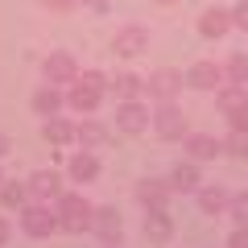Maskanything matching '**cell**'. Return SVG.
<instances>
[{"mask_svg": "<svg viewBox=\"0 0 248 248\" xmlns=\"http://www.w3.org/2000/svg\"><path fill=\"white\" fill-rule=\"evenodd\" d=\"M228 29H236L232 25V9H219V4H215V9H207L203 17H199V33H203L207 42H219Z\"/></svg>", "mask_w": 248, "mask_h": 248, "instance_id": "e0dca14e", "label": "cell"}, {"mask_svg": "<svg viewBox=\"0 0 248 248\" xmlns=\"http://www.w3.org/2000/svg\"><path fill=\"white\" fill-rule=\"evenodd\" d=\"M0 182H4V174H0Z\"/></svg>", "mask_w": 248, "mask_h": 248, "instance_id": "e575fe53", "label": "cell"}, {"mask_svg": "<svg viewBox=\"0 0 248 248\" xmlns=\"http://www.w3.org/2000/svg\"><path fill=\"white\" fill-rule=\"evenodd\" d=\"M223 153L236 161H248V128H228V137H223Z\"/></svg>", "mask_w": 248, "mask_h": 248, "instance_id": "d4e9b609", "label": "cell"}, {"mask_svg": "<svg viewBox=\"0 0 248 248\" xmlns=\"http://www.w3.org/2000/svg\"><path fill=\"white\" fill-rule=\"evenodd\" d=\"M29 203V182H0V207L4 211H21Z\"/></svg>", "mask_w": 248, "mask_h": 248, "instance_id": "cb8c5ba5", "label": "cell"}, {"mask_svg": "<svg viewBox=\"0 0 248 248\" xmlns=\"http://www.w3.org/2000/svg\"><path fill=\"white\" fill-rule=\"evenodd\" d=\"M228 215H232V223H236V228H248V190L232 195V203H228Z\"/></svg>", "mask_w": 248, "mask_h": 248, "instance_id": "4316f807", "label": "cell"}, {"mask_svg": "<svg viewBox=\"0 0 248 248\" xmlns=\"http://www.w3.org/2000/svg\"><path fill=\"white\" fill-rule=\"evenodd\" d=\"M170 195H174V186L170 178H141L137 182V203L149 211V207H170Z\"/></svg>", "mask_w": 248, "mask_h": 248, "instance_id": "7c38bea8", "label": "cell"}, {"mask_svg": "<svg viewBox=\"0 0 248 248\" xmlns=\"http://www.w3.org/2000/svg\"><path fill=\"white\" fill-rule=\"evenodd\" d=\"M58 195H62V178L54 174V170H37V174H29V199H37V203H54Z\"/></svg>", "mask_w": 248, "mask_h": 248, "instance_id": "2e32d148", "label": "cell"}, {"mask_svg": "<svg viewBox=\"0 0 248 248\" xmlns=\"http://www.w3.org/2000/svg\"><path fill=\"white\" fill-rule=\"evenodd\" d=\"M112 141V133H108V124H99V120H83V124H75V145H83V149H104V145Z\"/></svg>", "mask_w": 248, "mask_h": 248, "instance_id": "ac0fdd59", "label": "cell"}, {"mask_svg": "<svg viewBox=\"0 0 248 248\" xmlns=\"http://www.w3.org/2000/svg\"><path fill=\"white\" fill-rule=\"evenodd\" d=\"M170 186H174L178 195H195L199 186H203V174H199V161H178L170 170Z\"/></svg>", "mask_w": 248, "mask_h": 248, "instance_id": "ffe728a7", "label": "cell"}, {"mask_svg": "<svg viewBox=\"0 0 248 248\" xmlns=\"http://www.w3.org/2000/svg\"><path fill=\"white\" fill-rule=\"evenodd\" d=\"M29 104H33L37 116H46V120H50V116H58L62 108H66V95H62L54 83H42V87L33 91V99H29Z\"/></svg>", "mask_w": 248, "mask_h": 248, "instance_id": "d6986e66", "label": "cell"}, {"mask_svg": "<svg viewBox=\"0 0 248 248\" xmlns=\"http://www.w3.org/2000/svg\"><path fill=\"white\" fill-rule=\"evenodd\" d=\"M66 178H71V182H95L99 178V157L91 149H79V153H71V161H66Z\"/></svg>", "mask_w": 248, "mask_h": 248, "instance_id": "9a60e30c", "label": "cell"}, {"mask_svg": "<svg viewBox=\"0 0 248 248\" xmlns=\"http://www.w3.org/2000/svg\"><path fill=\"white\" fill-rule=\"evenodd\" d=\"M182 149H186V157H190V161H215L223 153V141H219V137H211V133H186L182 137Z\"/></svg>", "mask_w": 248, "mask_h": 248, "instance_id": "8fae6325", "label": "cell"}, {"mask_svg": "<svg viewBox=\"0 0 248 248\" xmlns=\"http://www.w3.org/2000/svg\"><path fill=\"white\" fill-rule=\"evenodd\" d=\"M50 13H71V9H79V0H42Z\"/></svg>", "mask_w": 248, "mask_h": 248, "instance_id": "f1b7e54d", "label": "cell"}, {"mask_svg": "<svg viewBox=\"0 0 248 248\" xmlns=\"http://www.w3.org/2000/svg\"><path fill=\"white\" fill-rule=\"evenodd\" d=\"M219 108L232 128H248V87L244 83H223L219 87Z\"/></svg>", "mask_w": 248, "mask_h": 248, "instance_id": "8992f818", "label": "cell"}, {"mask_svg": "<svg viewBox=\"0 0 248 248\" xmlns=\"http://www.w3.org/2000/svg\"><path fill=\"white\" fill-rule=\"evenodd\" d=\"M112 50L120 54V58H137V54H145V50H149V29H145V25H124V29H116Z\"/></svg>", "mask_w": 248, "mask_h": 248, "instance_id": "30bf717a", "label": "cell"}, {"mask_svg": "<svg viewBox=\"0 0 248 248\" xmlns=\"http://www.w3.org/2000/svg\"><path fill=\"white\" fill-rule=\"evenodd\" d=\"M149 128L161 137V141H182V137L190 133V128H186L182 108H178V99H166V104L153 108V124H149Z\"/></svg>", "mask_w": 248, "mask_h": 248, "instance_id": "277c9868", "label": "cell"}, {"mask_svg": "<svg viewBox=\"0 0 248 248\" xmlns=\"http://www.w3.org/2000/svg\"><path fill=\"white\" fill-rule=\"evenodd\" d=\"M79 4H91V9H108V0H79Z\"/></svg>", "mask_w": 248, "mask_h": 248, "instance_id": "1f68e13d", "label": "cell"}, {"mask_svg": "<svg viewBox=\"0 0 248 248\" xmlns=\"http://www.w3.org/2000/svg\"><path fill=\"white\" fill-rule=\"evenodd\" d=\"M195 199H199V211L203 215H228V203H232V195L223 186H199Z\"/></svg>", "mask_w": 248, "mask_h": 248, "instance_id": "7402d4cb", "label": "cell"}, {"mask_svg": "<svg viewBox=\"0 0 248 248\" xmlns=\"http://www.w3.org/2000/svg\"><path fill=\"white\" fill-rule=\"evenodd\" d=\"M4 153H9V137L0 133V157H4Z\"/></svg>", "mask_w": 248, "mask_h": 248, "instance_id": "d6a6232c", "label": "cell"}, {"mask_svg": "<svg viewBox=\"0 0 248 248\" xmlns=\"http://www.w3.org/2000/svg\"><path fill=\"white\" fill-rule=\"evenodd\" d=\"M145 240L149 244H170L174 240V219H170L166 207H149L145 211Z\"/></svg>", "mask_w": 248, "mask_h": 248, "instance_id": "5bb4252c", "label": "cell"}, {"mask_svg": "<svg viewBox=\"0 0 248 248\" xmlns=\"http://www.w3.org/2000/svg\"><path fill=\"white\" fill-rule=\"evenodd\" d=\"M149 124H153V112H149L145 99H120V104H116V128H120V133L137 137V133H145Z\"/></svg>", "mask_w": 248, "mask_h": 248, "instance_id": "5b68a950", "label": "cell"}, {"mask_svg": "<svg viewBox=\"0 0 248 248\" xmlns=\"http://www.w3.org/2000/svg\"><path fill=\"white\" fill-rule=\"evenodd\" d=\"M9 240H13V223H9V219H4V215H0V248L9 244Z\"/></svg>", "mask_w": 248, "mask_h": 248, "instance_id": "4dcf8cb0", "label": "cell"}, {"mask_svg": "<svg viewBox=\"0 0 248 248\" xmlns=\"http://www.w3.org/2000/svg\"><path fill=\"white\" fill-rule=\"evenodd\" d=\"M108 91V79L99 71H83L79 79L71 83V91H66V108H75L79 116H91L99 108V99H104Z\"/></svg>", "mask_w": 248, "mask_h": 248, "instance_id": "7a4b0ae2", "label": "cell"}, {"mask_svg": "<svg viewBox=\"0 0 248 248\" xmlns=\"http://www.w3.org/2000/svg\"><path fill=\"white\" fill-rule=\"evenodd\" d=\"M54 215H58V232L79 236V232H91V215H95V207H91L79 190H62V195L54 199Z\"/></svg>", "mask_w": 248, "mask_h": 248, "instance_id": "6da1fadb", "label": "cell"}, {"mask_svg": "<svg viewBox=\"0 0 248 248\" xmlns=\"http://www.w3.org/2000/svg\"><path fill=\"white\" fill-rule=\"evenodd\" d=\"M108 87H112L116 104H120V99H141L145 95V79H141V75H133V71H120L116 79H108Z\"/></svg>", "mask_w": 248, "mask_h": 248, "instance_id": "603a6c76", "label": "cell"}, {"mask_svg": "<svg viewBox=\"0 0 248 248\" xmlns=\"http://www.w3.org/2000/svg\"><path fill=\"white\" fill-rule=\"evenodd\" d=\"M186 83L195 91H219L223 87V66H215V62H207V58H199L190 71H186Z\"/></svg>", "mask_w": 248, "mask_h": 248, "instance_id": "4fadbf2b", "label": "cell"}, {"mask_svg": "<svg viewBox=\"0 0 248 248\" xmlns=\"http://www.w3.org/2000/svg\"><path fill=\"white\" fill-rule=\"evenodd\" d=\"M232 25H236V29H244V33H248V0H240L236 9H232Z\"/></svg>", "mask_w": 248, "mask_h": 248, "instance_id": "83f0119b", "label": "cell"}, {"mask_svg": "<svg viewBox=\"0 0 248 248\" xmlns=\"http://www.w3.org/2000/svg\"><path fill=\"white\" fill-rule=\"evenodd\" d=\"M42 75H46V83H54V87H71V83L79 79V62H75V54H66V50H50L46 62H42Z\"/></svg>", "mask_w": 248, "mask_h": 248, "instance_id": "52a82bcc", "label": "cell"}, {"mask_svg": "<svg viewBox=\"0 0 248 248\" xmlns=\"http://www.w3.org/2000/svg\"><path fill=\"white\" fill-rule=\"evenodd\" d=\"M223 79L228 83H248V54H232L223 62Z\"/></svg>", "mask_w": 248, "mask_h": 248, "instance_id": "484cf974", "label": "cell"}, {"mask_svg": "<svg viewBox=\"0 0 248 248\" xmlns=\"http://www.w3.org/2000/svg\"><path fill=\"white\" fill-rule=\"evenodd\" d=\"M157 4H174V0H157Z\"/></svg>", "mask_w": 248, "mask_h": 248, "instance_id": "836d02e7", "label": "cell"}, {"mask_svg": "<svg viewBox=\"0 0 248 248\" xmlns=\"http://www.w3.org/2000/svg\"><path fill=\"white\" fill-rule=\"evenodd\" d=\"M182 83H186V75H182V71H174V66H157V71L145 79V95L157 99V104H166V99H178Z\"/></svg>", "mask_w": 248, "mask_h": 248, "instance_id": "ba28073f", "label": "cell"}, {"mask_svg": "<svg viewBox=\"0 0 248 248\" xmlns=\"http://www.w3.org/2000/svg\"><path fill=\"white\" fill-rule=\"evenodd\" d=\"M244 87H248V83H244Z\"/></svg>", "mask_w": 248, "mask_h": 248, "instance_id": "d590c367", "label": "cell"}, {"mask_svg": "<svg viewBox=\"0 0 248 248\" xmlns=\"http://www.w3.org/2000/svg\"><path fill=\"white\" fill-rule=\"evenodd\" d=\"M21 232H25V236H33V240H46V236H54V232H58V215H54V207L50 203H25L21 207Z\"/></svg>", "mask_w": 248, "mask_h": 248, "instance_id": "3957f363", "label": "cell"}, {"mask_svg": "<svg viewBox=\"0 0 248 248\" xmlns=\"http://www.w3.org/2000/svg\"><path fill=\"white\" fill-rule=\"evenodd\" d=\"M228 248H248V228H236L228 236Z\"/></svg>", "mask_w": 248, "mask_h": 248, "instance_id": "f546056e", "label": "cell"}, {"mask_svg": "<svg viewBox=\"0 0 248 248\" xmlns=\"http://www.w3.org/2000/svg\"><path fill=\"white\" fill-rule=\"evenodd\" d=\"M42 141L50 145V149H66V145H75V124L62 120V116H50V120L42 124Z\"/></svg>", "mask_w": 248, "mask_h": 248, "instance_id": "44dd1931", "label": "cell"}, {"mask_svg": "<svg viewBox=\"0 0 248 248\" xmlns=\"http://www.w3.org/2000/svg\"><path fill=\"white\" fill-rule=\"evenodd\" d=\"M91 232L99 236V244H104V248H120L124 219L116 215V207H95V215H91Z\"/></svg>", "mask_w": 248, "mask_h": 248, "instance_id": "9c48e42d", "label": "cell"}]
</instances>
